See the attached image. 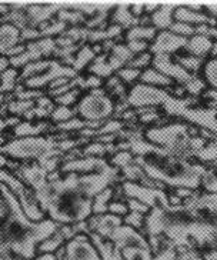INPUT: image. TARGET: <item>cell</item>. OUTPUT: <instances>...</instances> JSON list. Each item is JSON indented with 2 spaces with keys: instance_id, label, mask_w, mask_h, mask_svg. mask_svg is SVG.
<instances>
[{
  "instance_id": "cell-24",
  "label": "cell",
  "mask_w": 217,
  "mask_h": 260,
  "mask_svg": "<svg viewBox=\"0 0 217 260\" xmlns=\"http://www.w3.org/2000/svg\"><path fill=\"white\" fill-rule=\"evenodd\" d=\"M89 237L92 239V242L96 246V249L100 253L101 260H123V254L116 247V245L108 240V239H103L96 233H90Z\"/></svg>"
},
{
  "instance_id": "cell-10",
  "label": "cell",
  "mask_w": 217,
  "mask_h": 260,
  "mask_svg": "<svg viewBox=\"0 0 217 260\" xmlns=\"http://www.w3.org/2000/svg\"><path fill=\"white\" fill-rule=\"evenodd\" d=\"M183 207L194 222L217 226V194L194 191L192 198L183 202Z\"/></svg>"
},
{
  "instance_id": "cell-13",
  "label": "cell",
  "mask_w": 217,
  "mask_h": 260,
  "mask_svg": "<svg viewBox=\"0 0 217 260\" xmlns=\"http://www.w3.org/2000/svg\"><path fill=\"white\" fill-rule=\"evenodd\" d=\"M57 49L56 42L53 39H39L34 42H29L26 45V52L22 53L20 56L16 57H10V64L15 68H22V66H27L29 63L33 61L43 60V57L46 56H53L54 50Z\"/></svg>"
},
{
  "instance_id": "cell-39",
  "label": "cell",
  "mask_w": 217,
  "mask_h": 260,
  "mask_svg": "<svg viewBox=\"0 0 217 260\" xmlns=\"http://www.w3.org/2000/svg\"><path fill=\"white\" fill-rule=\"evenodd\" d=\"M200 190L217 194V168H209L207 173L203 177Z\"/></svg>"
},
{
  "instance_id": "cell-26",
  "label": "cell",
  "mask_w": 217,
  "mask_h": 260,
  "mask_svg": "<svg viewBox=\"0 0 217 260\" xmlns=\"http://www.w3.org/2000/svg\"><path fill=\"white\" fill-rule=\"evenodd\" d=\"M140 20L136 16H133L130 10V5H116V8L113 10L112 16V22L113 24H117L123 29H130L134 26H139Z\"/></svg>"
},
{
  "instance_id": "cell-44",
  "label": "cell",
  "mask_w": 217,
  "mask_h": 260,
  "mask_svg": "<svg viewBox=\"0 0 217 260\" xmlns=\"http://www.w3.org/2000/svg\"><path fill=\"white\" fill-rule=\"evenodd\" d=\"M107 213H112V214H115V216H117V217H122V219H124L127 214L130 213V210H129V206H127L126 200L113 199L112 200V203L108 205Z\"/></svg>"
},
{
  "instance_id": "cell-52",
  "label": "cell",
  "mask_w": 217,
  "mask_h": 260,
  "mask_svg": "<svg viewBox=\"0 0 217 260\" xmlns=\"http://www.w3.org/2000/svg\"><path fill=\"white\" fill-rule=\"evenodd\" d=\"M162 3H144V16H152Z\"/></svg>"
},
{
  "instance_id": "cell-43",
  "label": "cell",
  "mask_w": 217,
  "mask_h": 260,
  "mask_svg": "<svg viewBox=\"0 0 217 260\" xmlns=\"http://www.w3.org/2000/svg\"><path fill=\"white\" fill-rule=\"evenodd\" d=\"M169 30L174 35H177L180 38L189 39L196 35V27L194 26H190V24L182 23V22H173V24L170 26Z\"/></svg>"
},
{
  "instance_id": "cell-29",
  "label": "cell",
  "mask_w": 217,
  "mask_h": 260,
  "mask_svg": "<svg viewBox=\"0 0 217 260\" xmlns=\"http://www.w3.org/2000/svg\"><path fill=\"white\" fill-rule=\"evenodd\" d=\"M174 59H176V61H177L182 68H185L193 76H200L202 75L203 66L206 63L204 59H200V57H196V56H192V54L187 53L176 54Z\"/></svg>"
},
{
  "instance_id": "cell-2",
  "label": "cell",
  "mask_w": 217,
  "mask_h": 260,
  "mask_svg": "<svg viewBox=\"0 0 217 260\" xmlns=\"http://www.w3.org/2000/svg\"><path fill=\"white\" fill-rule=\"evenodd\" d=\"M119 152L130 150L134 154V161L144 170L156 183L170 189H190L200 190L202 180L209 168L202 163L189 160L183 156L166 150L160 146L148 142L143 135L124 139L116 143Z\"/></svg>"
},
{
  "instance_id": "cell-17",
  "label": "cell",
  "mask_w": 217,
  "mask_h": 260,
  "mask_svg": "<svg viewBox=\"0 0 217 260\" xmlns=\"http://www.w3.org/2000/svg\"><path fill=\"white\" fill-rule=\"evenodd\" d=\"M174 22H182V23L190 24L194 27L203 26V24L217 26V20L211 19L204 12H199V10L189 8L187 5H178V8L174 10Z\"/></svg>"
},
{
  "instance_id": "cell-14",
  "label": "cell",
  "mask_w": 217,
  "mask_h": 260,
  "mask_svg": "<svg viewBox=\"0 0 217 260\" xmlns=\"http://www.w3.org/2000/svg\"><path fill=\"white\" fill-rule=\"evenodd\" d=\"M64 260H101V257L90 237L78 235L64 245Z\"/></svg>"
},
{
  "instance_id": "cell-46",
  "label": "cell",
  "mask_w": 217,
  "mask_h": 260,
  "mask_svg": "<svg viewBox=\"0 0 217 260\" xmlns=\"http://www.w3.org/2000/svg\"><path fill=\"white\" fill-rule=\"evenodd\" d=\"M126 203H127V206H129V210L130 212H134V213H140V214H144V216H148L150 213V207L146 206L144 203H141L139 200L136 199H126Z\"/></svg>"
},
{
  "instance_id": "cell-31",
  "label": "cell",
  "mask_w": 217,
  "mask_h": 260,
  "mask_svg": "<svg viewBox=\"0 0 217 260\" xmlns=\"http://www.w3.org/2000/svg\"><path fill=\"white\" fill-rule=\"evenodd\" d=\"M115 198V187H107L101 190L99 194H96L93 199V214L94 216H101L108 212V205Z\"/></svg>"
},
{
  "instance_id": "cell-15",
  "label": "cell",
  "mask_w": 217,
  "mask_h": 260,
  "mask_svg": "<svg viewBox=\"0 0 217 260\" xmlns=\"http://www.w3.org/2000/svg\"><path fill=\"white\" fill-rule=\"evenodd\" d=\"M186 45L187 39L180 38L177 35L171 33L170 30H163L157 33V36L150 45L149 52L153 56H159V54L176 56V54L185 52Z\"/></svg>"
},
{
  "instance_id": "cell-45",
  "label": "cell",
  "mask_w": 217,
  "mask_h": 260,
  "mask_svg": "<svg viewBox=\"0 0 217 260\" xmlns=\"http://www.w3.org/2000/svg\"><path fill=\"white\" fill-rule=\"evenodd\" d=\"M80 93H82V90H80L79 87H76V89H73V90H70V92L64 93V94H62V96L56 98L53 102H56L59 106L69 107L71 106V105H75L76 102H79L78 99H79V96H80Z\"/></svg>"
},
{
  "instance_id": "cell-55",
  "label": "cell",
  "mask_w": 217,
  "mask_h": 260,
  "mask_svg": "<svg viewBox=\"0 0 217 260\" xmlns=\"http://www.w3.org/2000/svg\"><path fill=\"white\" fill-rule=\"evenodd\" d=\"M34 260H57L54 254H40Z\"/></svg>"
},
{
  "instance_id": "cell-20",
  "label": "cell",
  "mask_w": 217,
  "mask_h": 260,
  "mask_svg": "<svg viewBox=\"0 0 217 260\" xmlns=\"http://www.w3.org/2000/svg\"><path fill=\"white\" fill-rule=\"evenodd\" d=\"M178 8V3H163L160 8L150 16V24L157 31L169 30L174 22V10Z\"/></svg>"
},
{
  "instance_id": "cell-50",
  "label": "cell",
  "mask_w": 217,
  "mask_h": 260,
  "mask_svg": "<svg viewBox=\"0 0 217 260\" xmlns=\"http://www.w3.org/2000/svg\"><path fill=\"white\" fill-rule=\"evenodd\" d=\"M36 105H38L39 107H43V109L49 110L50 113L54 110L53 100L50 99V98H47V96H43V98H40V99L36 100Z\"/></svg>"
},
{
  "instance_id": "cell-36",
  "label": "cell",
  "mask_w": 217,
  "mask_h": 260,
  "mask_svg": "<svg viewBox=\"0 0 217 260\" xmlns=\"http://www.w3.org/2000/svg\"><path fill=\"white\" fill-rule=\"evenodd\" d=\"M108 163H110L113 168L122 170V169H124L126 166L134 163V154H133L130 150H120V152L115 153L110 159H108Z\"/></svg>"
},
{
  "instance_id": "cell-35",
  "label": "cell",
  "mask_w": 217,
  "mask_h": 260,
  "mask_svg": "<svg viewBox=\"0 0 217 260\" xmlns=\"http://www.w3.org/2000/svg\"><path fill=\"white\" fill-rule=\"evenodd\" d=\"M19 80V75L16 69H8L0 75V94L16 90V82Z\"/></svg>"
},
{
  "instance_id": "cell-23",
  "label": "cell",
  "mask_w": 217,
  "mask_h": 260,
  "mask_svg": "<svg viewBox=\"0 0 217 260\" xmlns=\"http://www.w3.org/2000/svg\"><path fill=\"white\" fill-rule=\"evenodd\" d=\"M139 83L148 84V86L157 87V89H163V90H171V89L176 86V83L171 80L170 77L163 75L162 72H159L157 69H155L153 66L141 72Z\"/></svg>"
},
{
  "instance_id": "cell-33",
  "label": "cell",
  "mask_w": 217,
  "mask_h": 260,
  "mask_svg": "<svg viewBox=\"0 0 217 260\" xmlns=\"http://www.w3.org/2000/svg\"><path fill=\"white\" fill-rule=\"evenodd\" d=\"M96 56L97 54L93 52V47H90V45H83L75 56V61H73L71 69L75 72H80L82 69H85L86 66L89 68L90 63L96 59Z\"/></svg>"
},
{
  "instance_id": "cell-30",
  "label": "cell",
  "mask_w": 217,
  "mask_h": 260,
  "mask_svg": "<svg viewBox=\"0 0 217 260\" xmlns=\"http://www.w3.org/2000/svg\"><path fill=\"white\" fill-rule=\"evenodd\" d=\"M87 70L93 75V76L100 77V79H108V77L115 76V72L112 70L110 64L107 60V53H100L99 56H96L90 66L87 68Z\"/></svg>"
},
{
  "instance_id": "cell-60",
  "label": "cell",
  "mask_w": 217,
  "mask_h": 260,
  "mask_svg": "<svg viewBox=\"0 0 217 260\" xmlns=\"http://www.w3.org/2000/svg\"><path fill=\"white\" fill-rule=\"evenodd\" d=\"M6 99H8V98H5L3 94H0V106H2L3 103H5V100H6Z\"/></svg>"
},
{
  "instance_id": "cell-25",
  "label": "cell",
  "mask_w": 217,
  "mask_h": 260,
  "mask_svg": "<svg viewBox=\"0 0 217 260\" xmlns=\"http://www.w3.org/2000/svg\"><path fill=\"white\" fill-rule=\"evenodd\" d=\"M157 33L159 31L156 30L152 24H149V26L139 24V26H134V27H130V29L126 30L124 40H126V43H129V42H143V43L152 45V42L155 40Z\"/></svg>"
},
{
  "instance_id": "cell-18",
  "label": "cell",
  "mask_w": 217,
  "mask_h": 260,
  "mask_svg": "<svg viewBox=\"0 0 217 260\" xmlns=\"http://www.w3.org/2000/svg\"><path fill=\"white\" fill-rule=\"evenodd\" d=\"M15 175L17 176L19 180L23 179L26 183L31 186L33 191L40 190L47 183V172L40 166L39 163L17 169L15 172Z\"/></svg>"
},
{
  "instance_id": "cell-48",
  "label": "cell",
  "mask_w": 217,
  "mask_h": 260,
  "mask_svg": "<svg viewBox=\"0 0 217 260\" xmlns=\"http://www.w3.org/2000/svg\"><path fill=\"white\" fill-rule=\"evenodd\" d=\"M40 39V30L34 29V27H26L23 30H20V42L24 40H39Z\"/></svg>"
},
{
  "instance_id": "cell-22",
  "label": "cell",
  "mask_w": 217,
  "mask_h": 260,
  "mask_svg": "<svg viewBox=\"0 0 217 260\" xmlns=\"http://www.w3.org/2000/svg\"><path fill=\"white\" fill-rule=\"evenodd\" d=\"M133 57H134V54L130 52L129 47L126 46V43H116L107 53L108 64H110V68L115 73L126 68Z\"/></svg>"
},
{
  "instance_id": "cell-53",
  "label": "cell",
  "mask_w": 217,
  "mask_h": 260,
  "mask_svg": "<svg viewBox=\"0 0 217 260\" xmlns=\"http://www.w3.org/2000/svg\"><path fill=\"white\" fill-rule=\"evenodd\" d=\"M9 66H10V60L6 59L5 56L0 54V75H2L3 72H6V70L9 69Z\"/></svg>"
},
{
  "instance_id": "cell-61",
  "label": "cell",
  "mask_w": 217,
  "mask_h": 260,
  "mask_svg": "<svg viewBox=\"0 0 217 260\" xmlns=\"http://www.w3.org/2000/svg\"><path fill=\"white\" fill-rule=\"evenodd\" d=\"M2 146H5V138L0 136V147H2Z\"/></svg>"
},
{
  "instance_id": "cell-11",
  "label": "cell",
  "mask_w": 217,
  "mask_h": 260,
  "mask_svg": "<svg viewBox=\"0 0 217 260\" xmlns=\"http://www.w3.org/2000/svg\"><path fill=\"white\" fill-rule=\"evenodd\" d=\"M60 172L63 173H78V175H106L122 179L120 170L113 168L104 157H78L75 160L63 163ZM123 180V179H122Z\"/></svg>"
},
{
  "instance_id": "cell-51",
  "label": "cell",
  "mask_w": 217,
  "mask_h": 260,
  "mask_svg": "<svg viewBox=\"0 0 217 260\" xmlns=\"http://www.w3.org/2000/svg\"><path fill=\"white\" fill-rule=\"evenodd\" d=\"M24 52H26V45H17V46L9 49L8 52L3 53L2 56H12V57H16V56H20Z\"/></svg>"
},
{
  "instance_id": "cell-38",
  "label": "cell",
  "mask_w": 217,
  "mask_h": 260,
  "mask_svg": "<svg viewBox=\"0 0 217 260\" xmlns=\"http://www.w3.org/2000/svg\"><path fill=\"white\" fill-rule=\"evenodd\" d=\"M153 54L150 52H144V53L136 54L132 60L129 61V64L126 68H132V69H139V70H146L149 68H152V63H153Z\"/></svg>"
},
{
  "instance_id": "cell-19",
  "label": "cell",
  "mask_w": 217,
  "mask_h": 260,
  "mask_svg": "<svg viewBox=\"0 0 217 260\" xmlns=\"http://www.w3.org/2000/svg\"><path fill=\"white\" fill-rule=\"evenodd\" d=\"M60 5H33L30 3L26 8V15L29 17V23L30 27H38L42 26L43 23H47V20H52V16L54 13H59L60 10Z\"/></svg>"
},
{
  "instance_id": "cell-34",
  "label": "cell",
  "mask_w": 217,
  "mask_h": 260,
  "mask_svg": "<svg viewBox=\"0 0 217 260\" xmlns=\"http://www.w3.org/2000/svg\"><path fill=\"white\" fill-rule=\"evenodd\" d=\"M200 77L204 80L207 89H213L217 92V56L209 57L206 60Z\"/></svg>"
},
{
  "instance_id": "cell-58",
  "label": "cell",
  "mask_w": 217,
  "mask_h": 260,
  "mask_svg": "<svg viewBox=\"0 0 217 260\" xmlns=\"http://www.w3.org/2000/svg\"><path fill=\"white\" fill-rule=\"evenodd\" d=\"M214 56H217V40H214V43H213V49H211L210 57H214Z\"/></svg>"
},
{
  "instance_id": "cell-28",
  "label": "cell",
  "mask_w": 217,
  "mask_h": 260,
  "mask_svg": "<svg viewBox=\"0 0 217 260\" xmlns=\"http://www.w3.org/2000/svg\"><path fill=\"white\" fill-rule=\"evenodd\" d=\"M49 130V123L40 122V123H31V122H22L20 124H17L13 129V135L17 138H36L42 133H45Z\"/></svg>"
},
{
  "instance_id": "cell-47",
  "label": "cell",
  "mask_w": 217,
  "mask_h": 260,
  "mask_svg": "<svg viewBox=\"0 0 217 260\" xmlns=\"http://www.w3.org/2000/svg\"><path fill=\"white\" fill-rule=\"evenodd\" d=\"M13 96L17 98V100H38L43 98L40 90H22V92L15 93Z\"/></svg>"
},
{
  "instance_id": "cell-3",
  "label": "cell",
  "mask_w": 217,
  "mask_h": 260,
  "mask_svg": "<svg viewBox=\"0 0 217 260\" xmlns=\"http://www.w3.org/2000/svg\"><path fill=\"white\" fill-rule=\"evenodd\" d=\"M59 228L50 219L31 222L15 194L0 183V260H33L38 246Z\"/></svg>"
},
{
  "instance_id": "cell-9",
  "label": "cell",
  "mask_w": 217,
  "mask_h": 260,
  "mask_svg": "<svg viewBox=\"0 0 217 260\" xmlns=\"http://www.w3.org/2000/svg\"><path fill=\"white\" fill-rule=\"evenodd\" d=\"M0 183L6 184L9 190L15 194V198L19 202L22 210L31 222L45 220V212L40 209V205L38 199H36L34 191L30 190L29 187H26V184L22 180H19L17 177L13 176L12 173H9L6 170L0 169Z\"/></svg>"
},
{
  "instance_id": "cell-5",
  "label": "cell",
  "mask_w": 217,
  "mask_h": 260,
  "mask_svg": "<svg viewBox=\"0 0 217 260\" xmlns=\"http://www.w3.org/2000/svg\"><path fill=\"white\" fill-rule=\"evenodd\" d=\"M143 138L156 146L196 161V156L207 145L200 136L193 138L185 122H169L162 126H150L143 132Z\"/></svg>"
},
{
  "instance_id": "cell-6",
  "label": "cell",
  "mask_w": 217,
  "mask_h": 260,
  "mask_svg": "<svg viewBox=\"0 0 217 260\" xmlns=\"http://www.w3.org/2000/svg\"><path fill=\"white\" fill-rule=\"evenodd\" d=\"M0 154L10 156L13 159L27 160L38 159L45 160L54 156H64L63 152L57 149V142L50 138H23L16 139L0 147Z\"/></svg>"
},
{
  "instance_id": "cell-42",
  "label": "cell",
  "mask_w": 217,
  "mask_h": 260,
  "mask_svg": "<svg viewBox=\"0 0 217 260\" xmlns=\"http://www.w3.org/2000/svg\"><path fill=\"white\" fill-rule=\"evenodd\" d=\"M144 223H146V216L140 213H134V212H130L126 217L123 219V224L132 228V229L137 230L140 233L144 232Z\"/></svg>"
},
{
  "instance_id": "cell-54",
  "label": "cell",
  "mask_w": 217,
  "mask_h": 260,
  "mask_svg": "<svg viewBox=\"0 0 217 260\" xmlns=\"http://www.w3.org/2000/svg\"><path fill=\"white\" fill-rule=\"evenodd\" d=\"M5 123H6V127L8 126H17V124H20V119L17 117V116H13V117H9V119H5Z\"/></svg>"
},
{
  "instance_id": "cell-37",
  "label": "cell",
  "mask_w": 217,
  "mask_h": 260,
  "mask_svg": "<svg viewBox=\"0 0 217 260\" xmlns=\"http://www.w3.org/2000/svg\"><path fill=\"white\" fill-rule=\"evenodd\" d=\"M116 76L122 80V83L133 87L134 84H137L140 82L141 70L132 69V68H123V69H120L117 72Z\"/></svg>"
},
{
  "instance_id": "cell-1",
  "label": "cell",
  "mask_w": 217,
  "mask_h": 260,
  "mask_svg": "<svg viewBox=\"0 0 217 260\" xmlns=\"http://www.w3.org/2000/svg\"><path fill=\"white\" fill-rule=\"evenodd\" d=\"M116 183L122 184L123 180L106 175L67 173L63 179L47 182L34 194L40 209L49 213L50 220L59 224H76L93 216L96 194Z\"/></svg>"
},
{
  "instance_id": "cell-59",
  "label": "cell",
  "mask_w": 217,
  "mask_h": 260,
  "mask_svg": "<svg viewBox=\"0 0 217 260\" xmlns=\"http://www.w3.org/2000/svg\"><path fill=\"white\" fill-rule=\"evenodd\" d=\"M5 127H6V123H5V119H2V117H0V132L5 129Z\"/></svg>"
},
{
  "instance_id": "cell-7",
  "label": "cell",
  "mask_w": 217,
  "mask_h": 260,
  "mask_svg": "<svg viewBox=\"0 0 217 260\" xmlns=\"http://www.w3.org/2000/svg\"><path fill=\"white\" fill-rule=\"evenodd\" d=\"M60 77L76 79L78 72L57 60H39L24 66L22 75L19 76V82H23L26 87L34 90L50 84Z\"/></svg>"
},
{
  "instance_id": "cell-21",
  "label": "cell",
  "mask_w": 217,
  "mask_h": 260,
  "mask_svg": "<svg viewBox=\"0 0 217 260\" xmlns=\"http://www.w3.org/2000/svg\"><path fill=\"white\" fill-rule=\"evenodd\" d=\"M213 43H214L213 39L207 38V36H203V35H194L192 38L187 39L185 53L192 54V56H196V57H200V59L207 60L210 57V54H211Z\"/></svg>"
},
{
  "instance_id": "cell-8",
  "label": "cell",
  "mask_w": 217,
  "mask_h": 260,
  "mask_svg": "<svg viewBox=\"0 0 217 260\" xmlns=\"http://www.w3.org/2000/svg\"><path fill=\"white\" fill-rule=\"evenodd\" d=\"M76 112L85 122H108L116 112V102L104 90V87H97L89 90L79 100Z\"/></svg>"
},
{
  "instance_id": "cell-16",
  "label": "cell",
  "mask_w": 217,
  "mask_h": 260,
  "mask_svg": "<svg viewBox=\"0 0 217 260\" xmlns=\"http://www.w3.org/2000/svg\"><path fill=\"white\" fill-rule=\"evenodd\" d=\"M110 240L116 245L120 252H123L124 249H134V247L148 249V247H150L148 237L137 230L126 226V224H122Z\"/></svg>"
},
{
  "instance_id": "cell-4",
  "label": "cell",
  "mask_w": 217,
  "mask_h": 260,
  "mask_svg": "<svg viewBox=\"0 0 217 260\" xmlns=\"http://www.w3.org/2000/svg\"><path fill=\"white\" fill-rule=\"evenodd\" d=\"M126 102L130 109L157 107L167 116L180 119L182 122L206 129L217 136V109L202 105L199 98L186 96L178 99L169 90L137 83L129 89Z\"/></svg>"
},
{
  "instance_id": "cell-40",
  "label": "cell",
  "mask_w": 217,
  "mask_h": 260,
  "mask_svg": "<svg viewBox=\"0 0 217 260\" xmlns=\"http://www.w3.org/2000/svg\"><path fill=\"white\" fill-rule=\"evenodd\" d=\"M78 115V112H76V107L75 109H70V107L66 106H57L54 107V110L52 112V120L56 123H64V122H69L70 119H75V116Z\"/></svg>"
},
{
  "instance_id": "cell-41",
  "label": "cell",
  "mask_w": 217,
  "mask_h": 260,
  "mask_svg": "<svg viewBox=\"0 0 217 260\" xmlns=\"http://www.w3.org/2000/svg\"><path fill=\"white\" fill-rule=\"evenodd\" d=\"M36 100H12L9 103V113H12L13 116H24L26 112H29L30 109L34 107Z\"/></svg>"
},
{
  "instance_id": "cell-49",
  "label": "cell",
  "mask_w": 217,
  "mask_h": 260,
  "mask_svg": "<svg viewBox=\"0 0 217 260\" xmlns=\"http://www.w3.org/2000/svg\"><path fill=\"white\" fill-rule=\"evenodd\" d=\"M177 260H204L202 253L194 252V250H177Z\"/></svg>"
},
{
  "instance_id": "cell-27",
  "label": "cell",
  "mask_w": 217,
  "mask_h": 260,
  "mask_svg": "<svg viewBox=\"0 0 217 260\" xmlns=\"http://www.w3.org/2000/svg\"><path fill=\"white\" fill-rule=\"evenodd\" d=\"M20 43V30L13 24L0 26V54L6 53L9 49Z\"/></svg>"
},
{
  "instance_id": "cell-56",
  "label": "cell",
  "mask_w": 217,
  "mask_h": 260,
  "mask_svg": "<svg viewBox=\"0 0 217 260\" xmlns=\"http://www.w3.org/2000/svg\"><path fill=\"white\" fill-rule=\"evenodd\" d=\"M204 260H217V252L206 253V254H202Z\"/></svg>"
},
{
  "instance_id": "cell-12",
  "label": "cell",
  "mask_w": 217,
  "mask_h": 260,
  "mask_svg": "<svg viewBox=\"0 0 217 260\" xmlns=\"http://www.w3.org/2000/svg\"><path fill=\"white\" fill-rule=\"evenodd\" d=\"M123 190L124 199H136L144 203L150 209L153 207H163L169 209V193L162 189H155V187H148L137 183H130V182H123L120 184Z\"/></svg>"
},
{
  "instance_id": "cell-57",
  "label": "cell",
  "mask_w": 217,
  "mask_h": 260,
  "mask_svg": "<svg viewBox=\"0 0 217 260\" xmlns=\"http://www.w3.org/2000/svg\"><path fill=\"white\" fill-rule=\"evenodd\" d=\"M5 166H9V160L6 159V156L0 154V169L5 168Z\"/></svg>"
},
{
  "instance_id": "cell-32",
  "label": "cell",
  "mask_w": 217,
  "mask_h": 260,
  "mask_svg": "<svg viewBox=\"0 0 217 260\" xmlns=\"http://www.w3.org/2000/svg\"><path fill=\"white\" fill-rule=\"evenodd\" d=\"M64 242H66V239H64L63 233L60 232V228H59L54 235H52L47 240H45L43 243H40V245L38 246L36 253H39V256L40 254H53V253L57 252L60 247H63V243H64Z\"/></svg>"
}]
</instances>
